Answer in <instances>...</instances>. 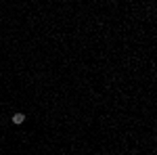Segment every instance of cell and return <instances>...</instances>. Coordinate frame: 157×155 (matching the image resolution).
Listing matches in <instances>:
<instances>
[{
	"label": "cell",
	"mask_w": 157,
	"mask_h": 155,
	"mask_svg": "<svg viewBox=\"0 0 157 155\" xmlns=\"http://www.w3.org/2000/svg\"><path fill=\"white\" fill-rule=\"evenodd\" d=\"M23 122H25V115L23 113H15L13 115V124H23Z\"/></svg>",
	"instance_id": "1"
}]
</instances>
